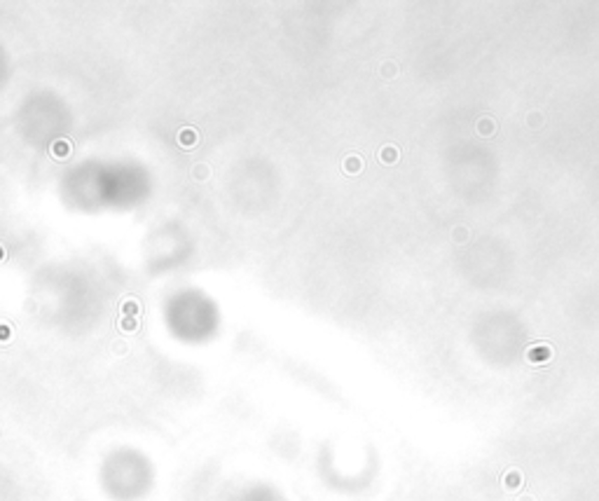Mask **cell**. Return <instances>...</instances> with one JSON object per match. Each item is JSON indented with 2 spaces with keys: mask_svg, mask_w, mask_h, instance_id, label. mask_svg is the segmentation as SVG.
Segmentation results:
<instances>
[{
  "mask_svg": "<svg viewBox=\"0 0 599 501\" xmlns=\"http://www.w3.org/2000/svg\"><path fill=\"white\" fill-rule=\"evenodd\" d=\"M494 132H496V122L492 117H480L477 120V134L480 136H494Z\"/></svg>",
  "mask_w": 599,
  "mask_h": 501,
  "instance_id": "6da1fadb",
  "label": "cell"
},
{
  "mask_svg": "<svg viewBox=\"0 0 599 501\" xmlns=\"http://www.w3.org/2000/svg\"><path fill=\"white\" fill-rule=\"evenodd\" d=\"M382 162L384 164H396V162H398V150H396L394 145H386V148L382 150Z\"/></svg>",
  "mask_w": 599,
  "mask_h": 501,
  "instance_id": "7a4b0ae2",
  "label": "cell"
},
{
  "mask_svg": "<svg viewBox=\"0 0 599 501\" xmlns=\"http://www.w3.org/2000/svg\"><path fill=\"white\" fill-rule=\"evenodd\" d=\"M452 237H454V242H456V244H464V242H468L471 232H468L466 227H454V230H452Z\"/></svg>",
  "mask_w": 599,
  "mask_h": 501,
  "instance_id": "3957f363",
  "label": "cell"
},
{
  "mask_svg": "<svg viewBox=\"0 0 599 501\" xmlns=\"http://www.w3.org/2000/svg\"><path fill=\"white\" fill-rule=\"evenodd\" d=\"M527 124H529L532 129H538L541 124H543V115H541L538 111H532V113L527 115Z\"/></svg>",
  "mask_w": 599,
  "mask_h": 501,
  "instance_id": "277c9868",
  "label": "cell"
},
{
  "mask_svg": "<svg viewBox=\"0 0 599 501\" xmlns=\"http://www.w3.org/2000/svg\"><path fill=\"white\" fill-rule=\"evenodd\" d=\"M538 356L548 358V356H550V349H548V347H543V352H532V354H529V358H538Z\"/></svg>",
  "mask_w": 599,
  "mask_h": 501,
  "instance_id": "5b68a950",
  "label": "cell"
},
{
  "mask_svg": "<svg viewBox=\"0 0 599 501\" xmlns=\"http://www.w3.org/2000/svg\"><path fill=\"white\" fill-rule=\"evenodd\" d=\"M384 68H386V71H384V75H391V73H394V75H396V66H391V63H386V66H384Z\"/></svg>",
  "mask_w": 599,
  "mask_h": 501,
  "instance_id": "8992f818",
  "label": "cell"
}]
</instances>
